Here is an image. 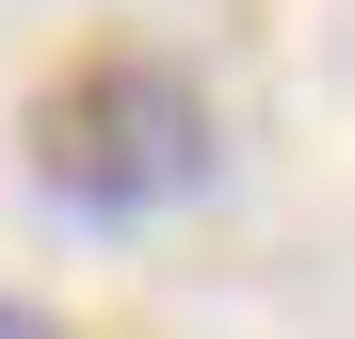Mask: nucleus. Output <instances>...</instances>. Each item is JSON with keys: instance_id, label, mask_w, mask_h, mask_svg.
Masks as SVG:
<instances>
[{"instance_id": "1", "label": "nucleus", "mask_w": 355, "mask_h": 339, "mask_svg": "<svg viewBox=\"0 0 355 339\" xmlns=\"http://www.w3.org/2000/svg\"><path fill=\"white\" fill-rule=\"evenodd\" d=\"M17 146H33V194L81 210V226H146L178 194H210V162H226L210 81L162 65V49H81V65H49V97H33Z\"/></svg>"}, {"instance_id": "2", "label": "nucleus", "mask_w": 355, "mask_h": 339, "mask_svg": "<svg viewBox=\"0 0 355 339\" xmlns=\"http://www.w3.org/2000/svg\"><path fill=\"white\" fill-rule=\"evenodd\" d=\"M0 339H81V323H49V307H17V291H0Z\"/></svg>"}]
</instances>
